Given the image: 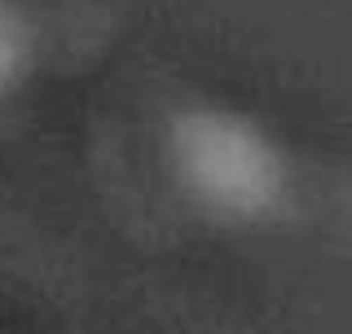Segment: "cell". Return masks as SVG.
Masks as SVG:
<instances>
[{
	"label": "cell",
	"instance_id": "2",
	"mask_svg": "<svg viewBox=\"0 0 352 334\" xmlns=\"http://www.w3.org/2000/svg\"><path fill=\"white\" fill-rule=\"evenodd\" d=\"M36 62V31L14 0H0V102L31 75Z\"/></svg>",
	"mask_w": 352,
	"mask_h": 334
},
{
	"label": "cell",
	"instance_id": "3",
	"mask_svg": "<svg viewBox=\"0 0 352 334\" xmlns=\"http://www.w3.org/2000/svg\"><path fill=\"white\" fill-rule=\"evenodd\" d=\"M0 334H5V330H0Z\"/></svg>",
	"mask_w": 352,
	"mask_h": 334
},
{
	"label": "cell",
	"instance_id": "1",
	"mask_svg": "<svg viewBox=\"0 0 352 334\" xmlns=\"http://www.w3.org/2000/svg\"><path fill=\"white\" fill-rule=\"evenodd\" d=\"M168 172L181 198L220 225H282L295 211V167L264 124L220 102L168 115Z\"/></svg>",
	"mask_w": 352,
	"mask_h": 334
}]
</instances>
